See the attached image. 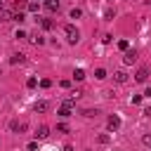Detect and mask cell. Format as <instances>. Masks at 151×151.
<instances>
[{
	"label": "cell",
	"instance_id": "5",
	"mask_svg": "<svg viewBox=\"0 0 151 151\" xmlns=\"http://www.w3.org/2000/svg\"><path fill=\"white\" fill-rule=\"evenodd\" d=\"M132 61H137V52L134 50H125V64H132Z\"/></svg>",
	"mask_w": 151,
	"mask_h": 151
},
{
	"label": "cell",
	"instance_id": "7",
	"mask_svg": "<svg viewBox=\"0 0 151 151\" xmlns=\"http://www.w3.org/2000/svg\"><path fill=\"white\" fill-rule=\"evenodd\" d=\"M118 127H120V118L118 116H111L109 118V130H118Z\"/></svg>",
	"mask_w": 151,
	"mask_h": 151
},
{
	"label": "cell",
	"instance_id": "10",
	"mask_svg": "<svg viewBox=\"0 0 151 151\" xmlns=\"http://www.w3.org/2000/svg\"><path fill=\"white\" fill-rule=\"evenodd\" d=\"M113 78H116V83H125L127 80V73L125 71H118V73H113Z\"/></svg>",
	"mask_w": 151,
	"mask_h": 151
},
{
	"label": "cell",
	"instance_id": "6",
	"mask_svg": "<svg viewBox=\"0 0 151 151\" xmlns=\"http://www.w3.org/2000/svg\"><path fill=\"white\" fill-rule=\"evenodd\" d=\"M33 109H35V113H45V111L50 109V104H47V101H35Z\"/></svg>",
	"mask_w": 151,
	"mask_h": 151
},
{
	"label": "cell",
	"instance_id": "24",
	"mask_svg": "<svg viewBox=\"0 0 151 151\" xmlns=\"http://www.w3.org/2000/svg\"><path fill=\"white\" fill-rule=\"evenodd\" d=\"M83 113H85L87 118H92V116H97V111H92V109H87V111H83Z\"/></svg>",
	"mask_w": 151,
	"mask_h": 151
},
{
	"label": "cell",
	"instance_id": "13",
	"mask_svg": "<svg viewBox=\"0 0 151 151\" xmlns=\"http://www.w3.org/2000/svg\"><path fill=\"white\" fill-rule=\"evenodd\" d=\"M73 78H76V80H83V78H85V71H83V68H76V71H73Z\"/></svg>",
	"mask_w": 151,
	"mask_h": 151
},
{
	"label": "cell",
	"instance_id": "9",
	"mask_svg": "<svg viewBox=\"0 0 151 151\" xmlns=\"http://www.w3.org/2000/svg\"><path fill=\"white\" fill-rule=\"evenodd\" d=\"M28 40H31V42H35V45H42V42H45V40H42V35H38V33H31V35H28Z\"/></svg>",
	"mask_w": 151,
	"mask_h": 151
},
{
	"label": "cell",
	"instance_id": "19",
	"mask_svg": "<svg viewBox=\"0 0 151 151\" xmlns=\"http://www.w3.org/2000/svg\"><path fill=\"white\" fill-rule=\"evenodd\" d=\"M14 38H19V40H24V38H28V35H26V31H21V28H19V31L14 33Z\"/></svg>",
	"mask_w": 151,
	"mask_h": 151
},
{
	"label": "cell",
	"instance_id": "16",
	"mask_svg": "<svg viewBox=\"0 0 151 151\" xmlns=\"http://www.w3.org/2000/svg\"><path fill=\"white\" fill-rule=\"evenodd\" d=\"M26 7H28V9H31V12H38V7H40V5H38V2H33V0H31V2H28V5H26Z\"/></svg>",
	"mask_w": 151,
	"mask_h": 151
},
{
	"label": "cell",
	"instance_id": "20",
	"mask_svg": "<svg viewBox=\"0 0 151 151\" xmlns=\"http://www.w3.org/2000/svg\"><path fill=\"white\" fill-rule=\"evenodd\" d=\"M50 85H52L50 78H42V80H40V87H50Z\"/></svg>",
	"mask_w": 151,
	"mask_h": 151
},
{
	"label": "cell",
	"instance_id": "22",
	"mask_svg": "<svg viewBox=\"0 0 151 151\" xmlns=\"http://www.w3.org/2000/svg\"><path fill=\"white\" fill-rule=\"evenodd\" d=\"M26 85H28V87H35V85H38V80H35V78H28V80H26Z\"/></svg>",
	"mask_w": 151,
	"mask_h": 151
},
{
	"label": "cell",
	"instance_id": "23",
	"mask_svg": "<svg viewBox=\"0 0 151 151\" xmlns=\"http://www.w3.org/2000/svg\"><path fill=\"white\" fill-rule=\"evenodd\" d=\"M118 47L120 50H127V40H118Z\"/></svg>",
	"mask_w": 151,
	"mask_h": 151
},
{
	"label": "cell",
	"instance_id": "25",
	"mask_svg": "<svg viewBox=\"0 0 151 151\" xmlns=\"http://www.w3.org/2000/svg\"><path fill=\"white\" fill-rule=\"evenodd\" d=\"M144 144H146V146H151V134H144Z\"/></svg>",
	"mask_w": 151,
	"mask_h": 151
},
{
	"label": "cell",
	"instance_id": "15",
	"mask_svg": "<svg viewBox=\"0 0 151 151\" xmlns=\"http://www.w3.org/2000/svg\"><path fill=\"white\" fill-rule=\"evenodd\" d=\"M9 17H12V19H14V21H19V24H21V21H24V14H21V12H14V14H9Z\"/></svg>",
	"mask_w": 151,
	"mask_h": 151
},
{
	"label": "cell",
	"instance_id": "27",
	"mask_svg": "<svg viewBox=\"0 0 151 151\" xmlns=\"http://www.w3.org/2000/svg\"><path fill=\"white\" fill-rule=\"evenodd\" d=\"M144 113H146V116H151V106H149V109H146V111H144Z\"/></svg>",
	"mask_w": 151,
	"mask_h": 151
},
{
	"label": "cell",
	"instance_id": "17",
	"mask_svg": "<svg viewBox=\"0 0 151 151\" xmlns=\"http://www.w3.org/2000/svg\"><path fill=\"white\" fill-rule=\"evenodd\" d=\"M80 14H83V12H80V9H78V7H73V9H71V19H78V17H80Z\"/></svg>",
	"mask_w": 151,
	"mask_h": 151
},
{
	"label": "cell",
	"instance_id": "14",
	"mask_svg": "<svg viewBox=\"0 0 151 151\" xmlns=\"http://www.w3.org/2000/svg\"><path fill=\"white\" fill-rule=\"evenodd\" d=\"M94 78H97V80H104V78H106V71H104V68H97V71H94Z\"/></svg>",
	"mask_w": 151,
	"mask_h": 151
},
{
	"label": "cell",
	"instance_id": "1",
	"mask_svg": "<svg viewBox=\"0 0 151 151\" xmlns=\"http://www.w3.org/2000/svg\"><path fill=\"white\" fill-rule=\"evenodd\" d=\"M64 33H66V40H68V42H78V40H80V33H78V28H76L73 24L64 26Z\"/></svg>",
	"mask_w": 151,
	"mask_h": 151
},
{
	"label": "cell",
	"instance_id": "18",
	"mask_svg": "<svg viewBox=\"0 0 151 151\" xmlns=\"http://www.w3.org/2000/svg\"><path fill=\"white\" fill-rule=\"evenodd\" d=\"M40 24H42V28H52V26H54V24H52V19H42Z\"/></svg>",
	"mask_w": 151,
	"mask_h": 151
},
{
	"label": "cell",
	"instance_id": "21",
	"mask_svg": "<svg viewBox=\"0 0 151 151\" xmlns=\"http://www.w3.org/2000/svg\"><path fill=\"white\" fill-rule=\"evenodd\" d=\"M57 130H59V132H68V125H66V123H59Z\"/></svg>",
	"mask_w": 151,
	"mask_h": 151
},
{
	"label": "cell",
	"instance_id": "2",
	"mask_svg": "<svg viewBox=\"0 0 151 151\" xmlns=\"http://www.w3.org/2000/svg\"><path fill=\"white\" fill-rule=\"evenodd\" d=\"M71 113H73V101H71V99H66V101L59 106V116H64V118H66V116H71Z\"/></svg>",
	"mask_w": 151,
	"mask_h": 151
},
{
	"label": "cell",
	"instance_id": "12",
	"mask_svg": "<svg viewBox=\"0 0 151 151\" xmlns=\"http://www.w3.org/2000/svg\"><path fill=\"white\" fill-rule=\"evenodd\" d=\"M24 59H26L24 54H12V59H9V61H12V64H24Z\"/></svg>",
	"mask_w": 151,
	"mask_h": 151
},
{
	"label": "cell",
	"instance_id": "4",
	"mask_svg": "<svg viewBox=\"0 0 151 151\" xmlns=\"http://www.w3.org/2000/svg\"><path fill=\"white\" fill-rule=\"evenodd\" d=\"M47 134H50V127H47V125H40V127L35 130V137H38V139H45Z\"/></svg>",
	"mask_w": 151,
	"mask_h": 151
},
{
	"label": "cell",
	"instance_id": "8",
	"mask_svg": "<svg viewBox=\"0 0 151 151\" xmlns=\"http://www.w3.org/2000/svg\"><path fill=\"white\" fill-rule=\"evenodd\" d=\"M45 7H47L50 12H57V9H59V2H57V0H45Z\"/></svg>",
	"mask_w": 151,
	"mask_h": 151
},
{
	"label": "cell",
	"instance_id": "11",
	"mask_svg": "<svg viewBox=\"0 0 151 151\" xmlns=\"http://www.w3.org/2000/svg\"><path fill=\"white\" fill-rule=\"evenodd\" d=\"M9 127H12L14 132H24V130H26V123H17V120H14V123H12Z\"/></svg>",
	"mask_w": 151,
	"mask_h": 151
},
{
	"label": "cell",
	"instance_id": "26",
	"mask_svg": "<svg viewBox=\"0 0 151 151\" xmlns=\"http://www.w3.org/2000/svg\"><path fill=\"white\" fill-rule=\"evenodd\" d=\"M64 151H73V146H64Z\"/></svg>",
	"mask_w": 151,
	"mask_h": 151
},
{
	"label": "cell",
	"instance_id": "3",
	"mask_svg": "<svg viewBox=\"0 0 151 151\" xmlns=\"http://www.w3.org/2000/svg\"><path fill=\"white\" fill-rule=\"evenodd\" d=\"M134 78H137V83H144V80L149 78V68H146V66H142V68L137 71V76H134Z\"/></svg>",
	"mask_w": 151,
	"mask_h": 151
}]
</instances>
